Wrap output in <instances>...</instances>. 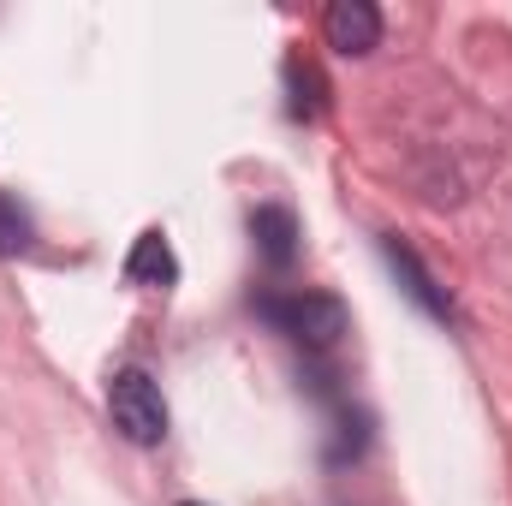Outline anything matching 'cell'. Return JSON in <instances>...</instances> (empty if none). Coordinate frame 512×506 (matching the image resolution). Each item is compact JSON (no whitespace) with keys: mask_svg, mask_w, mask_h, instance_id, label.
Instances as JSON below:
<instances>
[{"mask_svg":"<svg viewBox=\"0 0 512 506\" xmlns=\"http://www.w3.org/2000/svg\"><path fill=\"white\" fill-rule=\"evenodd\" d=\"M286 340H298L304 352H328V346H340L346 340V328H352V316H346V304L334 298V292H292V298H262L256 304Z\"/></svg>","mask_w":512,"mask_h":506,"instance_id":"6da1fadb","label":"cell"},{"mask_svg":"<svg viewBox=\"0 0 512 506\" xmlns=\"http://www.w3.org/2000/svg\"><path fill=\"white\" fill-rule=\"evenodd\" d=\"M108 411H114V423L126 429V441H137V447H155V441L167 435L161 387L143 376V370H120V376L108 381Z\"/></svg>","mask_w":512,"mask_h":506,"instance_id":"7a4b0ae2","label":"cell"},{"mask_svg":"<svg viewBox=\"0 0 512 506\" xmlns=\"http://www.w3.org/2000/svg\"><path fill=\"white\" fill-rule=\"evenodd\" d=\"M322 36H328V48H334V54L364 60V54L382 42V12H376L370 0H334V6H328V18H322Z\"/></svg>","mask_w":512,"mask_h":506,"instance_id":"3957f363","label":"cell"},{"mask_svg":"<svg viewBox=\"0 0 512 506\" xmlns=\"http://www.w3.org/2000/svg\"><path fill=\"white\" fill-rule=\"evenodd\" d=\"M382 251H387V262H393V274H399V286L411 292V304H423L435 322H453V304H447V292L429 280V268L417 262V251H411L405 239H393V233L382 239Z\"/></svg>","mask_w":512,"mask_h":506,"instance_id":"277c9868","label":"cell"},{"mask_svg":"<svg viewBox=\"0 0 512 506\" xmlns=\"http://www.w3.org/2000/svg\"><path fill=\"white\" fill-rule=\"evenodd\" d=\"M251 239H256V251H262L268 268H292L298 262V221L280 203H262L251 215Z\"/></svg>","mask_w":512,"mask_h":506,"instance_id":"5b68a950","label":"cell"},{"mask_svg":"<svg viewBox=\"0 0 512 506\" xmlns=\"http://www.w3.org/2000/svg\"><path fill=\"white\" fill-rule=\"evenodd\" d=\"M126 280L131 286H173V280H179V262H173V251H167L161 233H143V239H137V251H131V262H126Z\"/></svg>","mask_w":512,"mask_h":506,"instance_id":"8992f818","label":"cell"},{"mask_svg":"<svg viewBox=\"0 0 512 506\" xmlns=\"http://www.w3.org/2000/svg\"><path fill=\"white\" fill-rule=\"evenodd\" d=\"M30 245V215L18 209V197L0 191V256H18Z\"/></svg>","mask_w":512,"mask_h":506,"instance_id":"52a82bcc","label":"cell"},{"mask_svg":"<svg viewBox=\"0 0 512 506\" xmlns=\"http://www.w3.org/2000/svg\"><path fill=\"white\" fill-rule=\"evenodd\" d=\"M185 506H197V501H185Z\"/></svg>","mask_w":512,"mask_h":506,"instance_id":"ba28073f","label":"cell"}]
</instances>
